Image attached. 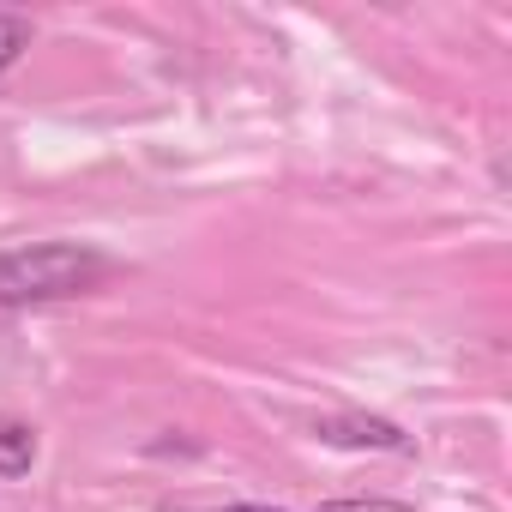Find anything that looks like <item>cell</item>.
Returning <instances> with one entry per match:
<instances>
[{"mask_svg": "<svg viewBox=\"0 0 512 512\" xmlns=\"http://www.w3.org/2000/svg\"><path fill=\"white\" fill-rule=\"evenodd\" d=\"M103 272H109L103 253H91L79 241L13 247V253H0V308H43V302L85 296Z\"/></svg>", "mask_w": 512, "mask_h": 512, "instance_id": "cell-1", "label": "cell"}, {"mask_svg": "<svg viewBox=\"0 0 512 512\" xmlns=\"http://www.w3.org/2000/svg\"><path fill=\"white\" fill-rule=\"evenodd\" d=\"M31 49V19H19V13H0V73H7L19 55Z\"/></svg>", "mask_w": 512, "mask_h": 512, "instance_id": "cell-4", "label": "cell"}, {"mask_svg": "<svg viewBox=\"0 0 512 512\" xmlns=\"http://www.w3.org/2000/svg\"><path fill=\"white\" fill-rule=\"evenodd\" d=\"M37 464V434L13 416H0V476H25Z\"/></svg>", "mask_w": 512, "mask_h": 512, "instance_id": "cell-3", "label": "cell"}, {"mask_svg": "<svg viewBox=\"0 0 512 512\" xmlns=\"http://www.w3.org/2000/svg\"><path fill=\"white\" fill-rule=\"evenodd\" d=\"M320 512H416L410 500H380V494H368V500H326Z\"/></svg>", "mask_w": 512, "mask_h": 512, "instance_id": "cell-5", "label": "cell"}, {"mask_svg": "<svg viewBox=\"0 0 512 512\" xmlns=\"http://www.w3.org/2000/svg\"><path fill=\"white\" fill-rule=\"evenodd\" d=\"M229 512H284V506H253V500H247V506H229Z\"/></svg>", "mask_w": 512, "mask_h": 512, "instance_id": "cell-6", "label": "cell"}, {"mask_svg": "<svg viewBox=\"0 0 512 512\" xmlns=\"http://www.w3.org/2000/svg\"><path fill=\"white\" fill-rule=\"evenodd\" d=\"M320 440H332V446H374V452H410V440L392 422H380V416H338V422L320 428Z\"/></svg>", "mask_w": 512, "mask_h": 512, "instance_id": "cell-2", "label": "cell"}]
</instances>
